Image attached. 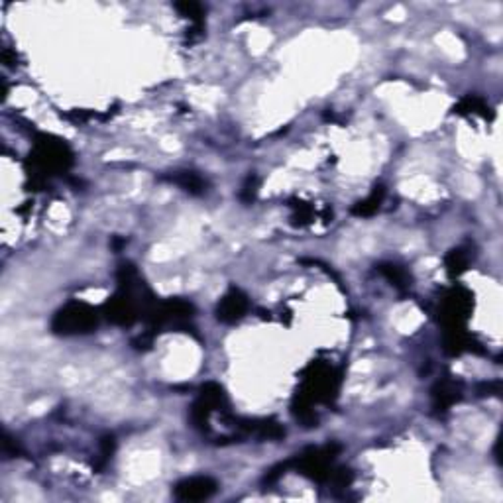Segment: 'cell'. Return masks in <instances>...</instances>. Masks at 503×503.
Here are the masks:
<instances>
[{
	"label": "cell",
	"instance_id": "obj_6",
	"mask_svg": "<svg viewBox=\"0 0 503 503\" xmlns=\"http://www.w3.org/2000/svg\"><path fill=\"white\" fill-rule=\"evenodd\" d=\"M248 309H250L248 295L236 287H230L217 305V319L226 325H234L240 319H244Z\"/></svg>",
	"mask_w": 503,
	"mask_h": 503
},
{
	"label": "cell",
	"instance_id": "obj_15",
	"mask_svg": "<svg viewBox=\"0 0 503 503\" xmlns=\"http://www.w3.org/2000/svg\"><path fill=\"white\" fill-rule=\"evenodd\" d=\"M258 187H260V179L256 177V175H248V179H246L244 185H242L240 199H242L244 203H251V201L256 199V195H258Z\"/></svg>",
	"mask_w": 503,
	"mask_h": 503
},
{
	"label": "cell",
	"instance_id": "obj_17",
	"mask_svg": "<svg viewBox=\"0 0 503 503\" xmlns=\"http://www.w3.org/2000/svg\"><path fill=\"white\" fill-rule=\"evenodd\" d=\"M114 448H116V441H114L112 434H106V437L101 439V456H103V462H106V460L112 456Z\"/></svg>",
	"mask_w": 503,
	"mask_h": 503
},
{
	"label": "cell",
	"instance_id": "obj_8",
	"mask_svg": "<svg viewBox=\"0 0 503 503\" xmlns=\"http://www.w3.org/2000/svg\"><path fill=\"white\" fill-rule=\"evenodd\" d=\"M199 400H203L207 405L212 407V411H224L228 409V400H226V393L221 385L214 384V382H208L201 387V393H199Z\"/></svg>",
	"mask_w": 503,
	"mask_h": 503
},
{
	"label": "cell",
	"instance_id": "obj_7",
	"mask_svg": "<svg viewBox=\"0 0 503 503\" xmlns=\"http://www.w3.org/2000/svg\"><path fill=\"white\" fill-rule=\"evenodd\" d=\"M462 397V385L450 378H446L443 382L432 387V403H434V409H441L446 411L450 409L456 401Z\"/></svg>",
	"mask_w": 503,
	"mask_h": 503
},
{
	"label": "cell",
	"instance_id": "obj_18",
	"mask_svg": "<svg viewBox=\"0 0 503 503\" xmlns=\"http://www.w3.org/2000/svg\"><path fill=\"white\" fill-rule=\"evenodd\" d=\"M500 387H502L500 382H493V384H482L478 391H480V395H491V393H500Z\"/></svg>",
	"mask_w": 503,
	"mask_h": 503
},
{
	"label": "cell",
	"instance_id": "obj_12",
	"mask_svg": "<svg viewBox=\"0 0 503 503\" xmlns=\"http://www.w3.org/2000/svg\"><path fill=\"white\" fill-rule=\"evenodd\" d=\"M380 271L387 282H391V285H395L401 291L411 285V275L407 273L405 267L397 266V264H382Z\"/></svg>",
	"mask_w": 503,
	"mask_h": 503
},
{
	"label": "cell",
	"instance_id": "obj_2",
	"mask_svg": "<svg viewBox=\"0 0 503 503\" xmlns=\"http://www.w3.org/2000/svg\"><path fill=\"white\" fill-rule=\"evenodd\" d=\"M101 323V315L87 303H67L51 319V332L58 336L89 334Z\"/></svg>",
	"mask_w": 503,
	"mask_h": 503
},
{
	"label": "cell",
	"instance_id": "obj_4",
	"mask_svg": "<svg viewBox=\"0 0 503 503\" xmlns=\"http://www.w3.org/2000/svg\"><path fill=\"white\" fill-rule=\"evenodd\" d=\"M470 311H472V295L462 287H454L444 297L443 307H441V319H443L446 330L462 328L470 317Z\"/></svg>",
	"mask_w": 503,
	"mask_h": 503
},
{
	"label": "cell",
	"instance_id": "obj_1",
	"mask_svg": "<svg viewBox=\"0 0 503 503\" xmlns=\"http://www.w3.org/2000/svg\"><path fill=\"white\" fill-rule=\"evenodd\" d=\"M30 162L34 167L32 175L38 181H44L47 175L69 169L73 163V154L63 140L40 134L36 138V148L30 154Z\"/></svg>",
	"mask_w": 503,
	"mask_h": 503
},
{
	"label": "cell",
	"instance_id": "obj_11",
	"mask_svg": "<svg viewBox=\"0 0 503 503\" xmlns=\"http://www.w3.org/2000/svg\"><path fill=\"white\" fill-rule=\"evenodd\" d=\"M169 179H171V183H175L181 189H185L191 195H201L207 189V181L201 177L199 173H195V171H179V173L171 175Z\"/></svg>",
	"mask_w": 503,
	"mask_h": 503
},
{
	"label": "cell",
	"instance_id": "obj_16",
	"mask_svg": "<svg viewBox=\"0 0 503 503\" xmlns=\"http://www.w3.org/2000/svg\"><path fill=\"white\" fill-rule=\"evenodd\" d=\"M295 212H293V224H299V226H305L312 221V208L307 205V203H297L293 205Z\"/></svg>",
	"mask_w": 503,
	"mask_h": 503
},
{
	"label": "cell",
	"instance_id": "obj_5",
	"mask_svg": "<svg viewBox=\"0 0 503 503\" xmlns=\"http://www.w3.org/2000/svg\"><path fill=\"white\" fill-rule=\"evenodd\" d=\"M217 489H219L217 480L208 476H195V478L181 480L173 488V493L179 502H205L217 493Z\"/></svg>",
	"mask_w": 503,
	"mask_h": 503
},
{
	"label": "cell",
	"instance_id": "obj_9",
	"mask_svg": "<svg viewBox=\"0 0 503 503\" xmlns=\"http://www.w3.org/2000/svg\"><path fill=\"white\" fill-rule=\"evenodd\" d=\"M444 266H446V271L450 278H458L470 266V251L464 250V248L450 250L444 258Z\"/></svg>",
	"mask_w": 503,
	"mask_h": 503
},
{
	"label": "cell",
	"instance_id": "obj_3",
	"mask_svg": "<svg viewBox=\"0 0 503 503\" xmlns=\"http://www.w3.org/2000/svg\"><path fill=\"white\" fill-rule=\"evenodd\" d=\"M339 450H341L339 444H328L325 448H309L303 454H299L291 464L303 476L311 478L312 482L325 484L330 478L332 462H334V456L339 454Z\"/></svg>",
	"mask_w": 503,
	"mask_h": 503
},
{
	"label": "cell",
	"instance_id": "obj_14",
	"mask_svg": "<svg viewBox=\"0 0 503 503\" xmlns=\"http://www.w3.org/2000/svg\"><path fill=\"white\" fill-rule=\"evenodd\" d=\"M175 8L181 12V16L191 18L193 22H195V26L201 28V22H203L205 10H203V6H201L199 2H177Z\"/></svg>",
	"mask_w": 503,
	"mask_h": 503
},
{
	"label": "cell",
	"instance_id": "obj_19",
	"mask_svg": "<svg viewBox=\"0 0 503 503\" xmlns=\"http://www.w3.org/2000/svg\"><path fill=\"white\" fill-rule=\"evenodd\" d=\"M4 452H6L8 456H16V454H18V444L12 443V439H10L8 434H4Z\"/></svg>",
	"mask_w": 503,
	"mask_h": 503
},
{
	"label": "cell",
	"instance_id": "obj_13",
	"mask_svg": "<svg viewBox=\"0 0 503 503\" xmlns=\"http://www.w3.org/2000/svg\"><path fill=\"white\" fill-rule=\"evenodd\" d=\"M489 106L484 103V99H480V97H466V99H462L456 106H454V112H458V114H470V112H478V114H484V116H488Z\"/></svg>",
	"mask_w": 503,
	"mask_h": 503
},
{
	"label": "cell",
	"instance_id": "obj_20",
	"mask_svg": "<svg viewBox=\"0 0 503 503\" xmlns=\"http://www.w3.org/2000/svg\"><path fill=\"white\" fill-rule=\"evenodd\" d=\"M112 250L114 251H120L122 250V246H126V238H120V236H112Z\"/></svg>",
	"mask_w": 503,
	"mask_h": 503
},
{
	"label": "cell",
	"instance_id": "obj_10",
	"mask_svg": "<svg viewBox=\"0 0 503 503\" xmlns=\"http://www.w3.org/2000/svg\"><path fill=\"white\" fill-rule=\"evenodd\" d=\"M384 197H385L384 185L373 187V191H371V195L368 199L356 203L354 207H352V214H356V217H371V214H376V212L380 210V207H382V203H384Z\"/></svg>",
	"mask_w": 503,
	"mask_h": 503
}]
</instances>
